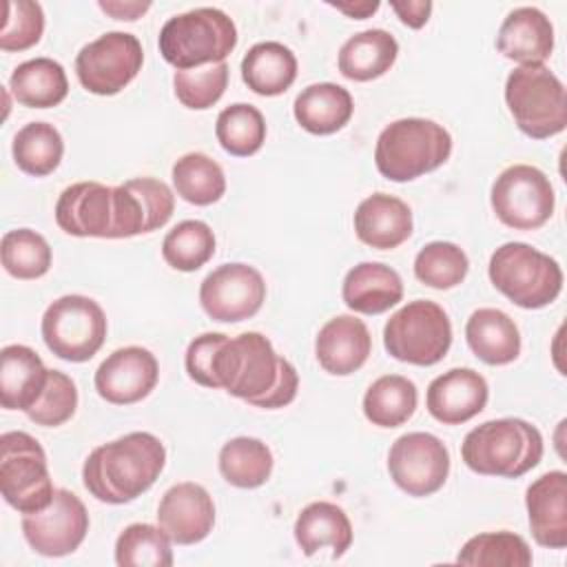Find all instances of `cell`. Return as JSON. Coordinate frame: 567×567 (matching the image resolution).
<instances>
[{
	"mask_svg": "<svg viewBox=\"0 0 567 567\" xmlns=\"http://www.w3.org/2000/svg\"><path fill=\"white\" fill-rule=\"evenodd\" d=\"M416 385L401 374H383L363 394V414L372 425L399 427L416 410Z\"/></svg>",
	"mask_w": 567,
	"mask_h": 567,
	"instance_id": "d6a6232c",
	"label": "cell"
},
{
	"mask_svg": "<svg viewBox=\"0 0 567 567\" xmlns=\"http://www.w3.org/2000/svg\"><path fill=\"white\" fill-rule=\"evenodd\" d=\"M16 166L33 177L53 173L64 155V140L60 131L49 122H29L13 137Z\"/></svg>",
	"mask_w": 567,
	"mask_h": 567,
	"instance_id": "d590c367",
	"label": "cell"
},
{
	"mask_svg": "<svg viewBox=\"0 0 567 567\" xmlns=\"http://www.w3.org/2000/svg\"><path fill=\"white\" fill-rule=\"evenodd\" d=\"M217 388L244 399L255 408H284L295 401L299 374L295 365L279 357L261 332L228 337L213 361Z\"/></svg>",
	"mask_w": 567,
	"mask_h": 567,
	"instance_id": "6da1fadb",
	"label": "cell"
},
{
	"mask_svg": "<svg viewBox=\"0 0 567 567\" xmlns=\"http://www.w3.org/2000/svg\"><path fill=\"white\" fill-rule=\"evenodd\" d=\"M295 540L306 556L330 547L332 558H341L352 545V523L339 505L317 501L299 512L295 520Z\"/></svg>",
	"mask_w": 567,
	"mask_h": 567,
	"instance_id": "4316f807",
	"label": "cell"
},
{
	"mask_svg": "<svg viewBox=\"0 0 567 567\" xmlns=\"http://www.w3.org/2000/svg\"><path fill=\"white\" fill-rule=\"evenodd\" d=\"M157 523L173 543L195 545L213 532L215 503L199 483H177L164 492L157 505Z\"/></svg>",
	"mask_w": 567,
	"mask_h": 567,
	"instance_id": "d6986e66",
	"label": "cell"
},
{
	"mask_svg": "<svg viewBox=\"0 0 567 567\" xmlns=\"http://www.w3.org/2000/svg\"><path fill=\"white\" fill-rule=\"evenodd\" d=\"M266 301V281L261 272L248 264H221L208 272L199 286V303L204 312L224 323H237L259 312Z\"/></svg>",
	"mask_w": 567,
	"mask_h": 567,
	"instance_id": "5bb4252c",
	"label": "cell"
},
{
	"mask_svg": "<svg viewBox=\"0 0 567 567\" xmlns=\"http://www.w3.org/2000/svg\"><path fill=\"white\" fill-rule=\"evenodd\" d=\"M354 111L348 89L334 82H317L295 97V120L312 135H330L341 131Z\"/></svg>",
	"mask_w": 567,
	"mask_h": 567,
	"instance_id": "83f0119b",
	"label": "cell"
},
{
	"mask_svg": "<svg viewBox=\"0 0 567 567\" xmlns=\"http://www.w3.org/2000/svg\"><path fill=\"white\" fill-rule=\"evenodd\" d=\"M489 388L483 374L472 368H452L427 385V412L443 425H461L487 405Z\"/></svg>",
	"mask_w": 567,
	"mask_h": 567,
	"instance_id": "ffe728a7",
	"label": "cell"
},
{
	"mask_svg": "<svg viewBox=\"0 0 567 567\" xmlns=\"http://www.w3.org/2000/svg\"><path fill=\"white\" fill-rule=\"evenodd\" d=\"M529 532L540 547H567V474L551 470L525 492Z\"/></svg>",
	"mask_w": 567,
	"mask_h": 567,
	"instance_id": "44dd1931",
	"label": "cell"
},
{
	"mask_svg": "<svg viewBox=\"0 0 567 567\" xmlns=\"http://www.w3.org/2000/svg\"><path fill=\"white\" fill-rule=\"evenodd\" d=\"M113 195L115 239L153 233L162 228L175 210V195L162 179L135 177L113 186Z\"/></svg>",
	"mask_w": 567,
	"mask_h": 567,
	"instance_id": "e0dca14e",
	"label": "cell"
},
{
	"mask_svg": "<svg viewBox=\"0 0 567 567\" xmlns=\"http://www.w3.org/2000/svg\"><path fill=\"white\" fill-rule=\"evenodd\" d=\"M78 408V388L73 379L60 370H49L40 399L24 412L35 425L55 427L66 423Z\"/></svg>",
	"mask_w": 567,
	"mask_h": 567,
	"instance_id": "ee69618b",
	"label": "cell"
},
{
	"mask_svg": "<svg viewBox=\"0 0 567 567\" xmlns=\"http://www.w3.org/2000/svg\"><path fill=\"white\" fill-rule=\"evenodd\" d=\"M44 31V11L33 0H9L4 4V24L0 31L2 51H24L40 42Z\"/></svg>",
	"mask_w": 567,
	"mask_h": 567,
	"instance_id": "f6af8a7d",
	"label": "cell"
},
{
	"mask_svg": "<svg viewBox=\"0 0 567 567\" xmlns=\"http://www.w3.org/2000/svg\"><path fill=\"white\" fill-rule=\"evenodd\" d=\"M166 450L151 432H131L97 445L84 461L82 483L100 503L124 505L142 496L162 474Z\"/></svg>",
	"mask_w": 567,
	"mask_h": 567,
	"instance_id": "7a4b0ae2",
	"label": "cell"
},
{
	"mask_svg": "<svg viewBox=\"0 0 567 567\" xmlns=\"http://www.w3.org/2000/svg\"><path fill=\"white\" fill-rule=\"evenodd\" d=\"M450 153L452 135L445 126L425 117H401L379 133L374 164L390 182H412L443 166Z\"/></svg>",
	"mask_w": 567,
	"mask_h": 567,
	"instance_id": "277c9868",
	"label": "cell"
},
{
	"mask_svg": "<svg viewBox=\"0 0 567 567\" xmlns=\"http://www.w3.org/2000/svg\"><path fill=\"white\" fill-rule=\"evenodd\" d=\"M97 7L104 11V13H109V16H113L115 20H137L140 16H144L148 9H151V2H135V0H131V2H122V0H100L97 2Z\"/></svg>",
	"mask_w": 567,
	"mask_h": 567,
	"instance_id": "c3c4849f",
	"label": "cell"
},
{
	"mask_svg": "<svg viewBox=\"0 0 567 567\" xmlns=\"http://www.w3.org/2000/svg\"><path fill=\"white\" fill-rule=\"evenodd\" d=\"M465 339L487 365H505L520 354V332L514 319L498 308L474 310L465 323Z\"/></svg>",
	"mask_w": 567,
	"mask_h": 567,
	"instance_id": "f1b7e54d",
	"label": "cell"
},
{
	"mask_svg": "<svg viewBox=\"0 0 567 567\" xmlns=\"http://www.w3.org/2000/svg\"><path fill=\"white\" fill-rule=\"evenodd\" d=\"M144 51L137 35L109 31L80 49L75 73L89 93L115 95L140 73Z\"/></svg>",
	"mask_w": 567,
	"mask_h": 567,
	"instance_id": "7c38bea8",
	"label": "cell"
},
{
	"mask_svg": "<svg viewBox=\"0 0 567 567\" xmlns=\"http://www.w3.org/2000/svg\"><path fill=\"white\" fill-rule=\"evenodd\" d=\"M341 297L354 312L381 315L403 299V281L385 264L361 261L346 272Z\"/></svg>",
	"mask_w": 567,
	"mask_h": 567,
	"instance_id": "484cf974",
	"label": "cell"
},
{
	"mask_svg": "<svg viewBox=\"0 0 567 567\" xmlns=\"http://www.w3.org/2000/svg\"><path fill=\"white\" fill-rule=\"evenodd\" d=\"M496 217L516 230H534L549 221L556 195L549 177L532 164L507 166L489 193Z\"/></svg>",
	"mask_w": 567,
	"mask_h": 567,
	"instance_id": "8fae6325",
	"label": "cell"
},
{
	"mask_svg": "<svg viewBox=\"0 0 567 567\" xmlns=\"http://www.w3.org/2000/svg\"><path fill=\"white\" fill-rule=\"evenodd\" d=\"M505 102L527 137L547 140L567 126L565 86L545 64L516 66L505 80Z\"/></svg>",
	"mask_w": 567,
	"mask_h": 567,
	"instance_id": "52a82bcc",
	"label": "cell"
},
{
	"mask_svg": "<svg viewBox=\"0 0 567 567\" xmlns=\"http://www.w3.org/2000/svg\"><path fill=\"white\" fill-rule=\"evenodd\" d=\"M532 560L527 540L505 529L472 536L456 556V563L472 567H529Z\"/></svg>",
	"mask_w": 567,
	"mask_h": 567,
	"instance_id": "8d00e7d4",
	"label": "cell"
},
{
	"mask_svg": "<svg viewBox=\"0 0 567 567\" xmlns=\"http://www.w3.org/2000/svg\"><path fill=\"white\" fill-rule=\"evenodd\" d=\"M49 368L35 350L11 343L0 350V401L4 410L27 412L42 394Z\"/></svg>",
	"mask_w": 567,
	"mask_h": 567,
	"instance_id": "d4e9b609",
	"label": "cell"
},
{
	"mask_svg": "<svg viewBox=\"0 0 567 567\" xmlns=\"http://www.w3.org/2000/svg\"><path fill=\"white\" fill-rule=\"evenodd\" d=\"M55 224L73 237L115 239L113 186L100 182H75L55 202Z\"/></svg>",
	"mask_w": 567,
	"mask_h": 567,
	"instance_id": "2e32d148",
	"label": "cell"
},
{
	"mask_svg": "<svg viewBox=\"0 0 567 567\" xmlns=\"http://www.w3.org/2000/svg\"><path fill=\"white\" fill-rule=\"evenodd\" d=\"M228 337L224 332H204L199 337H195L188 348H186V357H184V365L188 377L204 385V388H217L215 377H213V361L215 354L219 350V346L226 341Z\"/></svg>",
	"mask_w": 567,
	"mask_h": 567,
	"instance_id": "bcb514c9",
	"label": "cell"
},
{
	"mask_svg": "<svg viewBox=\"0 0 567 567\" xmlns=\"http://www.w3.org/2000/svg\"><path fill=\"white\" fill-rule=\"evenodd\" d=\"M40 332L55 357L82 363L104 346L106 315L91 297L64 295L44 310Z\"/></svg>",
	"mask_w": 567,
	"mask_h": 567,
	"instance_id": "30bf717a",
	"label": "cell"
},
{
	"mask_svg": "<svg viewBox=\"0 0 567 567\" xmlns=\"http://www.w3.org/2000/svg\"><path fill=\"white\" fill-rule=\"evenodd\" d=\"M162 58L177 71L226 62L237 27L221 9L197 7L168 18L157 38Z\"/></svg>",
	"mask_w": 567,
	"mask_h": 567,
	"instance_id": "5b68a950",
	"label": "cell"
},
{
	"mask_svg": "<svg viewBox=\"0 0 567 567\" xmlns=\"http://www.w3.org/2000/svg\"><path fill=\"white\" fill-rule=\"evenodd\" d=\"M330 7H334L337 11L354 18V20H365L372 13L379 11V0H359V2H328Z\"/></svg>",
	"mask_w": 567,
	"mask_h": 567,
	"instance_id": "681fc988",
	"label": "cell"
},
{
	"mask_svg": "<svg viewBox=\"0 0 567 567\" xmlns=\"http://www.w3.org/2000/svg\"><path fill=\"white\" fill-rule=\"evenodd\" d=\"M241 78L257 95H281L292 86L297 78V58L281 42H257L246 51L241 60Z\"/></svg>",
	"mask_w": 567,
	"mask_h": 567,
	"instance_id": "4dcf8cb0",
	"label": "cell"
},
{
	"mask_svg": "<svg viewBox=\"0 0 567 567\" xmlns=\"http://www.w3.org/2000/svg\"><path fill=\"white\" fill-rule=\"evenodd\" d=\"M390 478L410 496L439 492L450 474V452L430 432H408L399 436L388 454Z\"/></svg>",
	"mask_w": 567,
	"mask_h": 567,
	"instance_id": "4fadbf2b",
	"label": "cell"
},
{
	"mask_svg": "<svg viewBox=\"0 0 567 567\" xmlns=\"http://www.w3.org/2000/svg\"><path fill=\"white\" fill-rule=\"evenodd\" d=\"M470 270L467 255L452 241H430L414 257V275L421 284L450 290L458 286Z\"/></svg>",
	"mask_w": 567,
	"mask_h": 567,
	"instance_id": "b9f144b4",
	"label": "cell"
},
{
	"mask_svg": "<svg viewBox=\"0 0 567 567\" xmlns=\"http://www.w3.org/2000/svg\"><path fill=\"white\" fill-rule=\"evenodd\" d=\"M399 42L385 29H365L350 35L339 49V71L354 82L381 78L394 64Z\"/></svg>",
	"mask_w": 567,
	"mask_h": 567,
	"instance_id": "f546056e",
	"label": "cell"
},
{
	"mask_svg": "<svg viewBox=\"0 0 567 567\" xmlns=\"http://www.w3.org/2000/svg\"><path fill=\"white\" fill-rule=\"evenodd\" d=\"M226 86H228V64L226 62L175 71V75H173L175 97L186 109H193V111H204V109H210L213 104H217L219 97L224 95Z\"/></svg>",
	"mask_w": 567,
	"mask_h": 567,
	"instance_id": "7bdbcfd3",
	"label": "cell"
},
{
	"mask_svg": "<svg viewBox=\"0 0 567 567\" xmlns=\"http://www.w3.org/2000/svg\"><path fill=\"white\" fill-rule=\"evenodd\" d=\"M496 49L523 64H543L554 51L551 20L536 7H518L505 16L496 35Z\"/></svg>",
	"mask_w": 567,
	"mask_h": 567,
	"instance_id": "603a6c76",
	"label": "cell"
},
{
	"mask_svg": "<svg viewBox=\"0 0 567 567\" xmlns=\"http://www.w3.org/2000/svg\"><path fill=\"white\" fill-rule=\"evenodd\" d=\"M543 434L523 419H492L470 430L461 445L463 463L483 476L518 478L543 458Z\"/></svg>",
	"mask_w": 567,
	"mask_h": 567,
	"instance_id": "3957f363",
	"label": "cell"
},
{
	"mask_svg": "<svg viewBox=\"0 0 567 567\" xmlns=\"http://www.w3.org/2000/svg\"><path fill=\"white\" fill-rule=\"evenodd\" d=\"M392 11L399 16V20L410 27V29H421L432 13V2L430 0H394L390 2Z\"/></svg>",
	"mask_w": 567,
	"mask_h": 567,
	"instance_id": "7dc6e473",
	"label": "cell"
},
{
	"mask_svg": "<svg viewBox=\"0 0 567 567\" xmlns=\"http://www.w3.org/2000/svg\"><path fill=\"white\" fill-rule=\"evenodd\" d=\"M0 489L20 514L40 512L53 501L47 454L31 434L13 430L0 436Z\"/></svg>",
	"mask_w": 567,
	"mask_h": 567,
	"instance_id": "9c48e42d",
	"label": "cell"
},
{
	"mask_svg": "<svg viewBox=\"0 0 567 567\" xmlns=\"http://www.w3.org/2000/svg\"><path fill=\"white\" fill-rule=\"evenodd\" d=\"M383 346L396 361L434 365L452 346L450 317L436 301H410L388 319L383 328Z\"/></svg>",
	"mask_w": 567,
	"mask_h": 567,
	"instance_id": "ba28073f",
	"label": "cell"
},
{
	"mask_svg": "<svg viewBox=\"0 0 567 567\" xmlns=\"http://www.w3.org/2000/svg\"><path fill=\"white\" fill-rule=\"evenodd\" d=\"M215 135L226 153L248 157L255 155L266 140V120L257 106L237 102L217 115Z\"/></svg>",
	"mask_w": 567,
	"mask_h": 567,
	"instance_id": "74e56055",
	"label": "cell"
},
{
	"mask_svg": "<svg viewBox=\"0 0 567 567\" xmlns=\"http://www.w3.org/2000/svg\"><path fill=\"white\" fill-rule=\"evenodd\" d=\"M372 352V337L368 326L352 315H337L328 319L315 339V354L319 365L334 377L357 372Z\"/></svg>",
	"mask_w": 567,
	"mask_h": 567,
	"instance_id": "7402d4cb",
	"label": "cell"
},
{
	"mask_svg": "<svg viewBox=\"0 0 567 567\" xmlns=\"http://www.w3.org/2000/svg\"><path fill=\"white\" fill-rule=\"evenodd\" d=\"M219 472L226 483L239 489H255L272 474L270 447L252 436H235L219 450Z\"/></svg>",
	"mask_w": 567,
	"mask_h": 567,
	"instance_id": "836d02e7",
	"label": "cell"
},
{
	"mask_svg": "<svg viewBox=\"0 0 567 567\" xmlns=\"http://www.w3.org/2000/svg\"><path fill=\"white\" fill-rule=\"evenodd\" d=\"M175 193L195 206H210L221 199L226 193V175L224 168L208 157L206 153L193 151L175 159L173 171Z\"/></svg>",
	"mask_w": 567,
	"mask_h": 567,
	"instance_id": "e575fe53",
	"label": "cell"
},
{
	"mask_svg": "<svg viewBox=\"0 0 567 567\" xmlns=\"http://www.w3.org/2000/svg\"><path fill=\"white\" fill-rule=\"evenodd\" d=\"M354 233L370 248L392 250L412 235V210L394 195L374 193L359 202Z\"/></svg>",
	"mask_w": 567,
	"mask_h": 567,
	"instance_id": "cb8c5ba5",
	"label": "cell"
},
{
	"mask_svg": "<svg viewBox=\"0 0 567 567\" xmlns=\"http://www.w3.org/2000/svg\"><path fill=\"white\" fill-rule=\"evenodd\" d=\"M215 255V233L202 219H184L162 241L164 261L182 272L202 268Z\"/></svg>",
	"mask_w": 567,
	"mask_h": 567,
	"instance_id": "f35d334b",
	"label": "cell"
},
{
	"mask_svg": "<svg viewBox=\"0 0 567 567\" xmlns=\"http://www.w3.org/2000/svg\"><path fill=\"white\" fill-rule=\"evenodd\" d=\"M22 534L33 551L42 556L73 554L86 532L89 512L84 503L69 489H55L53 501L33 514H22Z\"/></svg>",
	"mask_w": 567,
	"mask_h": 567,
	"instance_id": "9a60e30c",
	"label": "cell"
},
{
	"mask_svg": "<svg viewBox=\"0 0 567 567\" xmlns=\"http://www.w3.org/2000/svg\"><path fill=\"white\" fill-rule=\"evenodd\" d=\"M0 255L4 270L16 279H38L51 268V246L31 228L7 230L0 241Z\"/></svg>",
	"mask_w": 567,
	"mask_h": 567,
	"instance_id": "60d3db41",
	"label": "cell"
},
{
	"mask_svg": "<svg viewBox=\"0 0 567 567\" xmlns=\"http://www.w3.org/2000/svg\"><path fill=\"white\" fill-rule=\"evenodd\" d=\"M171 538L162 527L133 523L115 540V563L120 567H171Z\"/></svg>",
	"mask_w": 567,
	"mask_h": 567,
	"instance_id": "ab89813d",
	"label": "cell"
},
{
	"mask_svg": "<svg viewBox=\"0 0 567 567\" xmlns=\"http://www.w3.org/2000/svg\"><path fill=\"white\" fill-rule=\"evenodd\" d=\"M9 89L22 106L51 109L66 97L69 80L60 62L51 58H33L13 69Z\"/></svg>",
	"mask_w": 567,
	"mask_h": 567,
	"instance_id": "1f68e13d",
	"label": "cell"
},
{
	"mask_svg": "<svg viewBox=\"0 0 567 567\" xmlns=\"http://www.w3.org/2000/svg\"><path fill=\"white\" fill-rule=\"evenodd\" d=\"M487 275L498 292L527 310L549 306L563 290L558 261L523 241L498 246L489 257Z\"/></svg>",
	"mask_w": 567,
	"mask_h": 567,
	"instance_id": "8992f818",
	"label": "cell"
},
{
	"mask_svg": "<svg viewBox=\"0 0 567 567\" xmlns=\"http://www.w3.org/2000/svg\"><path fill=\"white\" fill-rule=\"evenodd\" d=\"M159 365L151 350L126 346L111 352L95 370L97 394L113 405H128L146 399L157 385Z\"/></svg>",
	"mask_w": 567,
	"mask_h": 567,
	"instance_id": "ac0fdd59",
	"label": "cell"
}]
</instances>
